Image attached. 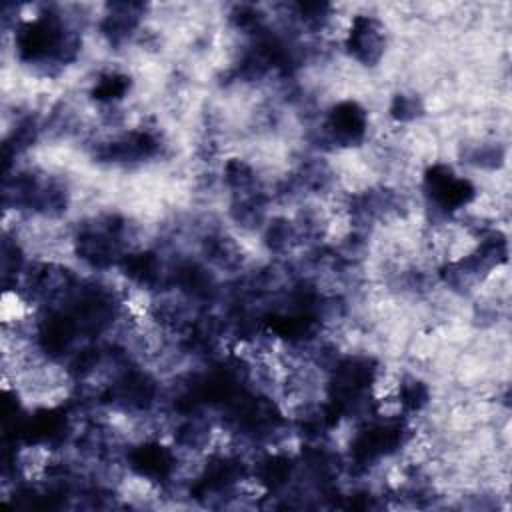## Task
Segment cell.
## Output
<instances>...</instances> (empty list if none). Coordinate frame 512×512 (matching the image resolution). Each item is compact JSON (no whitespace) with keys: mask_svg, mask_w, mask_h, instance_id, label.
<instances>
[{"mask_svg":"<svg viewBox=\"0 0 512 512\" xmlns=\"http://www.w3.org/2000/svg\"><path fill=\"white\" fill-rule=\"evenodd\" d=\"M384 26L372 18V16H354L348 36H346V46L348 52L362 64L372 66L380 60L384 54Z\"/></svg>","mask_w":512,"mask_h":512,"instance_id":"2","label":"cell"},{"mask_svg":"<svg viewBox=\"0 0 512 512\" xmlns=\"http://www.w3.org/2000/svg\"><path fill=\"white\" fill-rule=\"evenodd\" d=\"M328 134L342 146L358 144L368 128L366 110L358 102H340L328 114Z\"/></svg>","mask_w":512,"mask_h":512,"instance_id":"3","label":"cell"},{"mask_svg":"<svg viewBox=\"0 0 512 512\" xmlns=\"http://www.w3.org/2000/svg\"><path fill=\"white\" fill-rule=\"evenodd\" d=\"M422 112V106H420V100L416 96H410V94H398L394 96L392 100V106H390V116L398 122H408V120H414L416 116H420Z\"/></svg>","mask_w":512,"mask_h":512,"instance_id":"4","label":"cell"},{"mask_svg":"<svg viewBox=\"0 0 512 512\" xmlns=\"http://www.w3.org/2000/svg\"><path fill=\"white\" fill-rule=\"evenodd\" d=\"M424 188L430 202L436 210L444 214H452L466 204L472 202L476 196V188L470 180L456 176L448 166L434 164L424 176Z\"/></svg>","mask_w":512,"mask_h":512,"instance_id":"1","label":"cell"}]
</instances>
